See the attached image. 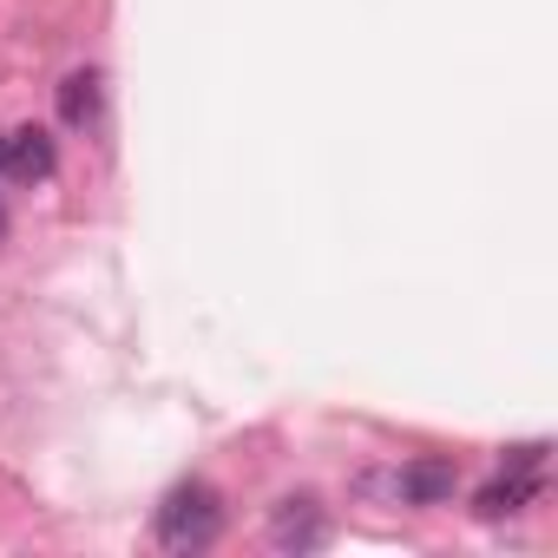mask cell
<instances>
[{
  "label": "cell",
  "mask_w": 558,
  "mask_h": 558,
  "mask_svg": "<svg viewBox=\"0 0 558 558\" xmlns=\"http://www.w3.org/2000/svg\"><path fill=\"white\" fill-rule=\"evenodd\" d=\"M217 532H223V499L204 480H184L165 493V506H158V545L165 551H204V545H217Z\"/></svg>",
  "instance_id": "cell-1"
},
{
  "label": "cell",
  "mask_w": 558,
  "mask_h": 558,
  "mask_svg": "<svg viewBox=\"0 0 558 558\" xmlns=\"http://www.w3.org/2000/svg\"><path fill=\"white\" fill-rule=\"evenodd\" d=\"M323 538H329V519H323V506L310 493H296V499H283L269 512V545L276 551H316Z\"/></svg>",
  "instance_id": "cell-2"
},
{
  "label": "cell",
  "mask_w": 558,
  "mask_h": 558,
  "mask_svg": "<svg viewBox=\"0 0 558 558\" xmlns=\"http://www.w3.org/2000/svg\"><path fill=\"white\" fill-rule=\"evenodd\" d=\"M395 493H401V506H447L453 499V460H440V453L408 460L401 480H395Z\"/></svg>",
  "instance_id": "cell-3"
},
{
  "label": "cell",
  "mask_w": 558,
  "mask_h": 558,
  "mask_svg": "<svg viewBox=\"0 0 558 558\" xmlns=\"http://www.w3.org/2000/svg\"><path fill=\"white\" fill-rule=\"evenodd\" d=\"M0 178H14V184H47L53 178V138L40 125L14 132L8 138V158H0Z\"/></svg>",
  "instance_id": "cell-4"
},
{
  "label": "cell",
  "mask_w": 558,
  "mask_h": 558,
  "mask_svg": "<svg viewBox=\"0 0 558 558\" xmlns=\"http://www.w3.org/2000/svg\"><path fill=\"white\" fill-rule=\"evenodd\" d=\"M538 486H545L538 473H519V466H506L493 486H480V493H473V512H480V519H506V512L532 506V499H538Z\"/></svg>",
  "instance_id": "cell-5"
},
{
  "label": "cell",
  "mask_w": 558,
  "mask_h": 558,
  "mask_svg": "<svg viewBox=\"0 0 558 558\" xmlns=\"http://www.w3.org/2000/svg\"><path fill=\"white\" fill-rule=\"evenodd\" d=\"M99 99H106V93H99V73H93V66H86V73H66V80H60V119H66L73 132L99 119Z\"/></svg>",
  "instance_id": "cell-6"
},
{
  "label": "cell",
  "mask_w": 558,
  "mask_h": 558,
  "mask_svg": "<svg viewBox=\"0 0 558 558\" xmlns=\"http://www.w3.org/2000/svg\"><path fill=\"white\" fill-rule=\"evenodd\" d=\"M0 158H8V132H0Z\"/></svg>",
  "instance_id": "cell-7"
},
{
  "label": "cell",
  "mask_w": 558,
  "mask_h": 558,
  "mask_svg": "<svg viewBox=\"0 0 558 558\" xmlns=\"http://www.w3.org/2000/svg\"><path fill=\"white\" fill-rule=\"evenodd\" d=\"M0 230H8V217H0Z\"/></svg>",
  "instance_id": "cell-8"
}]
</instances>
